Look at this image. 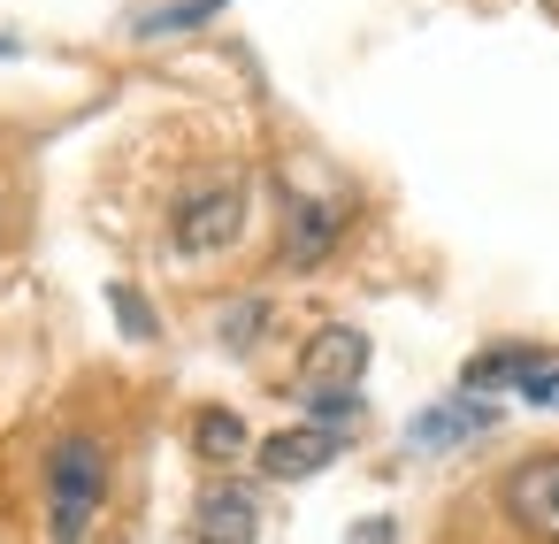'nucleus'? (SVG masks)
I'll return each instance as SVG.
<instances>
[{
  "mask_svg": "<svg viewBox=\"0 0 559 544\" xmlns=\"http://www.w3.org/2000/svg\"><path fill=\"white\" fill-rule=\"evenodd\" d=\"M360 368H368V338L353 322H322L299 353V399L314 406V422L345 429L360 414Z\"/></svg>",
  "mask_w": 559,
  "mask_h": 544,
  "instance_id": "nucleus-1",
  "label": "nucleus"
},
{
  "mask_svg": "<svg viewBox=\"0 0 559 544\" xmlns=\"http://www.w3.org/2000/svg\"><path fill=\"white\" fill-rule=\"evenodd\" d=\"M246 208H253V185H246V169H223V177H200V185H185V192H177V208H169V238H177V253H185V261H207V253L238 246V230H246Z\"/></svg>",
  "mask_w": 559,
  "mask_h": 544,
  "instance_id": "nucleus-2",
  "label": "nucleus"
},
{
  "mask_svg": "<svg viewBox=\"0 0 559 544\" xmlns=\"http://www.w3.org/2000/svg\"><path fill=\"white\" fill-rule=\"evenodd\" d=\"M100 498H108V452L78 429L55 437V452H47V529H55V544H85Z\"/></svg>",
  "mask_w": 559,
  "mask_h": 544,
  "instance_id": "nucleus-3",
  "label": "nucleus"
},
{
  "mask_svg": "<svg viewBox=\"0 0 559 544\" xmlns=\"http://www.w3.org/2000/svg\"><path fill=\"white\" fill-rule=\"evenodd\" d=\"M337 452H345V429H330V422H292V429L261 437V475L299 483V475H322Z\"/></svg>",
  "mask_w": 559,
  "mask_h": 544,
  "instance_id": "nucleus-4",
  "label": "nucleus"
},
{
  "mask_svg": "<svg viewBox=\"0 0 559 544\" xmlns=\"http://www.w3.org/2000/svg\"><path fill=\"white\" fill-rule=\"evenodd\" d=\"M506 513H513L528 536L559 544V452H536V460H521V468L506 475Z\"/></svg>",
  "mask_w": 559,
  "mask_h": 544,
  "instance_id": "nucleus-5",
  "label": "nucleus"
},
{
  "mask_svg": "<svg viewBox=\"0 0 559 544\" xmlns=\"http://www.w3.org/2000/svg\"><path fill=\"white\" fill-rule=\"evenodd\" d=\"M261 536V506L246 483H207L192 498V544H253Z\"/></svg>",
  "mask_w": 559,
  "mask_h": 544,
  "instance_id": "nucleus-6",
  "label": "nucleus"
},
{
  "mask_svg": "<svg viewBox=\"0 0 559 544\" xmlns=\"http://www.w3.org/2000/svg\"><path fill=\"white\" fill-rule=\"evenodd\" d=\"M337 230H345V208H330V200H314V192H292V200H284V261H292V269H314V261L337 246Z\"/></svg>",
  "mask_w": 559,
  "mask_h": 544,
  "instance_id": "nucleus-7",
  "label": "nucleus"
},
{
  "mask_svg": "<svg viewBox=\"0 0 559 544\" xmlns=\"http://www.w3.org/2000/svg\"><path fill=\"white\" fill-rule=\"evenodd\" d=\"M475 429H490V406L483 399H444V406H429V414H414V429H406V445L414 452H444V445H460V437H475Z\"/></svg>",
  "mask_w": 559,
  "mask_h": 544,
  "instance_id": "nucleus-8",
  "label": "nucleus"
},
{
  "mask_svg": "<svg viewBox=\"0 0 559 544\" xmlns=\"http://www.w3.org/2000/svg\"><path fill=\"white\" fill-rule=\"evenodd\" d=\"M192 452H200V460H238V452H246V422H238L230 406H200V414H192Z\"/></svg>",
  "mask_w": 559,
  "mask_h": 544,
  "instance_id": "nucleus-9",
  "label": "nucleus"
},
{
  "mask_svg": "<svg viewBox=\"0 0 559 544\" xmlns=\"http://www.w3.org/2000/svg\"><path fill=\"white\" fill-rule=\"evenodd\" d=\"M215 9H223V0H162V9L131 16V32H139V39H169V32H192V24H207Z\"/></svg>",
  "mask_w": 559,
  "mask_h": 544,
  "instance_id": "nucleus-10",
  "label": "nucleus"
},
{
  "mask_svg": "<svg viewBox=\"0 0 559 544\" xmlns=\"http://www.w3.org/2000/svg\"><path fill=\"white\" fill-rule=\"evenodd\" d=\"M513 391H521V399H536V406H559V360H544V353H536V360L521 368V383H513Z\"/></svg>",
  "mask_w": 559,
  "mask_h": 544,
  "instance_id": "nucleus-11",
  "label": "nucleus"
},
{
  "mask_svg": "<svg viewBox=\"0 0 559 544\" xmlns=\"http://www.w3.org/2000/svg\"><path fill=\"white\" fill-rule=\"evenodd\" d=\"M261 315H269L261 299H238V307H223V345H253V338H261Z\"/></svg>",
  "mask_w": 559,
  "mask_h": 544,
  "instance_id": "nucleus-12",
  "label": "nucleus"
},
{
  "mask_svg": "<svg viewBox=\"0 0 559 544\" xmlns=\"http://www.w3.org/2000/svg\"><path fill=\"white\" fill-rule=\"evenodd\" d=\"M116 315H123V330H131V338H154V315H146V299H139L131 284H116Z\"/></svg>",
  "mask_w": 559,
  "mask_h": 544,
  "instance_id": "nucleus-13",
  "label": "nucleus"
},
{
  "mask_svg": "<svg viewBox=\"0 0 559 544\" xmlns=\"http://www.w3.org/2000/svg\"><path fill=\"white\" fill-rule=\"evenodd\" d=\"M345 544H391V521H360V529H353Z\"/></svg>",
  "mask_w": 559,
  "mask_h": 544,
  "instance_id": "nucleus-14",
  "label": "nucleus"
},
{
  "mask_svg": "<svg viewBox=\"0 0 559 544\" xmlns=\"http://www.w3.org/2000/svg\"><path fill=\"white\" fill-rule=\"evenodd\" d=\"M9 55H16V39H0V62H9Z\"/></svg>",
  "mask_w": 559,
  "mask_h": 544,
  "instance_id": "nucleus-15",
  "label": "nucleus"
}]
</instances>
